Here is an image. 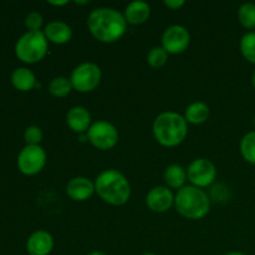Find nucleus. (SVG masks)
<instances>
[{
  "label": "nucleus",
  "mask_w": 255,
  "mask_h": 255,
  "mask_svg": "<svg viewBox=\"0 0 255 255\" xmlns=\"http://www.w3.org/2000/svg\"><path fill=\"white\" fill-rule=\"evenodd\" d=\"M226 255H246V254L242 253V252H231V253H227Z\"/></svg>",
  "instance_id": "c756f323"
},
{
  "label": "nucleus",
  "mask_w": 255,
  "mask_h": 255,
  "mask_svg": "<svg viewBox=\"0 0 255 255\" xmlns=\"http://www.w3.org/2000/svg\"><path fill=\"white\" fill-rule=\"evenodd\" d=\"M163 4L171 10H179L184 6L186 1L184 0H164Z\"/></svg>",
  "instance_id": "bb28decb"
},
{
  "label": "nucleus",
  "mask_w": 255,
  "mask_h": 255,
  "mask_svg": "<svg viewBox=\"0 0 255 255\" xmlns=\"http://www.w3.org/2000/svg\"><path fill=\"white\" fill-rule=\"evenodd\" d=\"M187 176L191 186L202 189L207 188L212 186L217 178L216 164L207 158L193 159L187 168Z\"/></svg>",
  "instance_id": "1a4fd4ad"
},
{
  "label": "nucleus",
  "mask_w": 255,
  "mask_h": 255,
  "mask_svg": "<svg viewBox=\"0 0 255 255\" xmlns=\"http://www.w3.org/2000/svg\"><path fill=\"white\" fill-rule=\"evenodd\" d=\"M238 20L241 25L246 29H255V4L254 2H244L238 10Z\"/></svg>",
  "instance_id": "5701e85b"
},
{
  "label": "nucleus",
  "mask_w": 255,
  "mask_h": 255,
  "mask_svg": "<svg viewBox=\"0 0 255 255\" xmlns=\"http://www.w3.org/2000/svg\"><path fill=\"white\" fill-rule=\"evenodd\" d=\"M96 193L95 182L84 176L70 179L66 184V194L74 202H86Z\"/></svg>",
  "instance_id": "f8f14e48"
},
{
  "label": "nucleus",
  "mask_w": 255,
  "mask_h": 255,
  "mask_svg": "<svg viewBox=\"0 0 255 255\" xmlns=\"http://www.w3.org/2000/svg\"><path fill=\"white\" fill-rule=\"evenodd\" d=\"M87 139L95 148L100 151H110L119 143V129L114 124L105 120L94 122L87 131Z\"/></svg>",
  "instance_id": "0eeeda50"
},
{
  "label": "nucleus",
  "mask_w": 255,
  "mask_h": 255,
  "mask_svg": "<svg viewBox=\"0 0 255 255\" xmlns=\"http://www.w3.org/2000/svg\"><path fill=\"white\" fill-rule=\"evenodd\" d=\"M162 47L168 55H178L186 51L191 44V34L183 25H171L162 34Z\"/></svg>",
  "instance_id": "9d476101"
},
{
  "label": "nucleus",
  "mask_w": 255,
  "mask_h": 255,
  "mask_svg": "<svg viewBox=\"0 0 255 255\" xmlns=\"http://www.w3.org/2000/svg\"><path fill=\"white\" fill-rule=\"evenodd\" d=\"M241 154L248 163L255 166V131L244 134L241 141Z\"/></svg>",
  "instance_id": "412c9836"
},
{
  "label": "nucleus",
  "mask_w": 255,
  "mask_h": 255,
  "mask_svg": "<svg viewBox=\"0 0 255 255\" xmlns=\"http://www.w3.org/2000/svg\"><path fill=\"white\" fill-rule=\"evenodd\" d=\"M209 115H211V110H209L208 105L206 102L196 101L187 106L183 117L187 124L197 126V125H202L208 121Z\"/></svg>",
  "instance_id": "6ab92c4d"
},
{
  "label": "nucleus",
  "mask_w": 255,
  "mask_h": 255,
  "mask_svg": "<svg viewBox=\"0 0 255 255\" xmlns=\"http://www.w3.org/2000/svg\"><path fill=\"white\" fill-rule=\"evenodd\" d=\"M239 49L244 59L255 65V31H249L243 35L239 42Z\"/></svg>",
  "instance_id": "4be33fe9"
},
{
  "label": "nucleus",
  "mask_w": 255,
  "mask_h": 255,
  "mask_svg": "<svg viewBox=\"0 0 255 255\" xmlns=\"http://www.w3.org/2000/svg\"><path fill=\"white\" fill-rule=\"evenodd\" d=\"M72 90L74 89H72L70 77H65V76L54 77L49 84V92L54 97H57V99L66 97Z\"/></svg>",
  "instance_id": "aec40b11"
},
{
  "label": "nucleus",
  "mask_w": 255,
  "mask_h": 255,
  "mask_svg": "<svg viewBox=\"0 0 255 255\" xmlns=\"http://www.w3.org/2000/svg\"><path fill=\"white\" fill-rule=\"evenodd\" d=\"M87 255H107V254H106V253H104V252L95 251V252H91V253H89Z\"/></svg>",
  "instance_id": "c85d7f7f"
},
{
  "label": "nucleus",
  "mask_w": 255,
  "mask_h": 255,
  "mask_svg": "<svg viewBox=\"0 0 255 255\" xmlns=\"http://www.w3.org/2000/svg\"><path fill=\"white\" fill-rule=\"evenodd\" d=\"M96 194L110 206L120 207L131 198V184L120 171L114 168L105 169L95 179Z\"/></svg>",
  "instance_id": "f03ea898"
},
{
  "label": "nucleus",
  "mask_w": 255,
  "mask_h": 255,
  "mask_svg": "<svg viewBox=\"0 0 255 255\" xmlns=\"http://www.w3.org/2000/svg\"><path fill=\"white\" fill-rule=\"evenodd\" d=\"M174 208L183 218L199 221L211 211V199L202 188L184 186L177 191L174 197Z\"/></svg>",
  "instance_id": "20e7f679"
},
{
  "label": "nucleus",
  "mask_w": 255,
  "mask_h": 255,
  "mask_svg": "<svg viewBox=\"0 0 255 255\" xmlns=\"http://www.w3.org/2000/svg\"><path fill=\"white\" fill-rule=\"evenodd\" d=\"M66 125L75 133H87L92 125L91 114L84 106L71 107L66 114Z\"/></svg>",
  "instance_id": "4468645a"
},
{
  "label": "nucleus",
  "mask_w": 255,
  "mask_h": 255,
  "mask_svg": "<svg viewBox=\"0 0 255 255\" xmlns=\"http://www.w3.org/2000/svg\"><path fill=\"white\" fill-rule=\"evenodd\" d=\"M168 61V54L162 46H154L147 54V64L152 69H161Z\"/></svg>",
  "instance_id": "b1692460"
},
{
  "label": "nucleus",
  "mask_w": 255,
  "mask_h": 255,
  "mask_svg": "<svg viewBox=\"0 0 255 255\" xmlns=\"http://www.w3.org/2000/svg\"><path fill=\"white\" fill-rule=\"evenodd\" d=\"M254 126H255V119H254Z\"/></svg>",
  "instance_id": "72a5a7b5"
},
{
  "label": "nucleus",
  "mask_w": 255,
  "mask_h": 255,
  "mask_svg": "<svg viewBox=\"0 0 255 255\" xmlns=\"http://www.w3.org/2000/svg\"><path fill=\"white\" fill-rule=\"evenodd\" d=\"M75 4L76 5H87L89 4V1H87V0L86 1H80V0H76V1H75Z\"/></svg>",
  "instance_id": "7c9ffc66"
},
{
  "label": "nucleus",
  "mask_w": 255,
  "mask_h": 255,
  "mask_svg": "<svg viewBox=\"0 0 255 255\" xmlns=\"http://www.w3.org/2000/svg\"><path fill=\"white\" fill-rule=\"evenodd\" d=\"M42 129L36 125H31V126L26 127L24 131V141L27 146H39L42 141Z\"/></svg>",
  "instance_id": "393cba45"
},
{
  "label": "nucleus",
  "mask_w": 255,
  "mask_h": 255,
  "mask_svg": "<svg viewBox=\"0 0 255 255\" xmlns=\"http://www.w3.org/2000/svg\"><path fill=\"white\" fill-rule=\"evenodd\" d=\"M154 139L161 146L173 148L179 146L188 134V124L182 115L173 111L159 114L152 125Z\"/></svg>",
  "instance_id": "7ed1b4c3"
},
{
  "label": "nucleus",
  "mask_w": 255,
  "mask_h": 255,
  "mask_svg": "<svg viewBox=\"0 0 255 255\" xmlns=\"http://www.w3.org/2000/svg\"><path fill=\"white\" fill-rule=\"evenodd\" d=\"M42 32H44L47 41L52 42L55 45L67 44L72 37L71 26L65 21H61V20L50 21L49 24L45 25Z\"/></svg>",
  "instance_id": "2eb2a0df"
},
{
  "label": "nucleus",
  "mask_w": 255,
  "mask_h": 255,
  "mask_svg": "<svg viewBox=\"0 0 255 255\" xmlns=\"http://www.w3.org/2000/svg\"><path fill=\"white\" fill-rule=\"evenodd\" d=\"M142 255H157V254H154V253H144V254H142Z\"/></svg>",
  "instance_id": "473e14b6"
},
{
  "label": "nucleus",
  "mask_w": 255,
  "mask_h": 255,
  "mask_svg": "<svg viewBox=\"0 0 255 255\" xmlns=\"http://www.w3.org/2000/svg\"><path fill=\"white\" fill-rule=\"evenodd\" d=\"M54 238L44 229L34 232L26 241V252L29 255H50L54 249Z\"/></svg>",
  "instance_id": "ddd939ff"
},
{
  "label": "nucleus",
  "mask_w": 255,
  "mask_h": 255,
  "mask_svg": "<svg viewBox=\"0 0 255 255\" xmlns=\"http://www.w3.org/2000/svg\"><path fill=\"white\" fill-rule=\"evenodd\" d=\"M47 154L41 146H25L17 154L16 164L24 176H36L46 166Z\"/></svg>",
  "instance_id": "6e6552de"
},
{
  "label": "nucleus",
  "mask_w": 255,
  "mask_h": 255,
  "mask_svg": "<svg viewBox=\"0 0 255 255\" xmlns=\"http://www.w3.org/2000/svg\"><path fill=\"white\" fill-rule=\"evenodd\" d=\"M252 82H253V86H254V89H255V71H254V74H253V77H252Z\"/></svg>",
  "instance_id": "2f4dec72"
},
{
  "label": "nucleus",
  "mask_w": 255,
  "mask_h": 255,
  "mask_svg": "<svg viewBox=\"0 0 255 255\" xmlns=\"http://www.w3.org/2000/svg\"><path fill=\"white\" fill-rule=\"evenodd\" d=\"M124 14L114 7H97L87 17L89 31L97 41L112 44L124 37L127 31Z\"/></svg>",
  "instance_id": "f257e3e1"
},
{
  "label": "nucleus",
  "mask_w": 255,
  "mask_h": 255,
  "mask_svg": "<svg viewBox=\"0 0 255 255\" xmlns=\"http://www.w3.org/2000/svg\"><path fill=\"white\" fill-rule=\"evenodd\" d=\"M10 81L14 89H16L20 92H29L37 87L36 76L34 72L27 67H17L11 72Z\"/></svg>",
  "instance_id": "f3484780"
},
{
  "label": "nucleus",
  "mask_w": 255,
  "mask_h": 255,
  "mask_svg": "<svg viewBox=\"0 0 255 255\" xmlns=\"http://www.w3.org/2000/svg\"><path fill=\"white\" fill-rule=\"evenodd\" d=\"M163 179L164 183H166V186L168 187V188L179 191V189L183 188V187L186 186V182L187 179H188L187 169L184 168V167H182L181 164H169V166L164 169Z\"/></svg>",
  "instance_id": "a211bd4d"
},
{
  "label": "nucleus",
  "mask_w": 255,
  "mask_h": 255,
  "mask_svg": "<svg viewBox=\"0 0 255 255\" xmlns=\"http://www.w3.org/2000/svg\"><path fill=\"white\" fill-rule=\"evenodd\" d=\"M124 16L127 24L129 25H142L151 16V6L148 2L142 0H134L129 2L124 11Z\"/></svg>",
  "instance_id": "dca6fc26"
},
{
  "label": "nucleus",
  "mask_w": 255,
  "mask_h": 255,
  "mask_svg": "<svg viewBox=\"0 0 255 255\" xmlns=\"http://www.w3.org/2000/svg\"><path fill=\"white\" fill-rule=\"evenodd\" d=\"M101 80L102 71L95 62H82L77 65L70 75L72 89L80 94H87L96 90Z\"/></svg>",
  "instance_id": "423d86ee"
},
{
  "label": "nucleus",
  "mask_w": 255,
  "mask_h": 255,
  "mask_svg": "<svg viewBox=\"0 0 255 255\" xmlns=\"http://www.w3.org/2000/svg\"><path fill=\"white\" fill-rule=\"evenodd\" d=\"M24 22L27 31H41L44 19H42V15L40 12L31 11L26 15Z\"/></svg>",
  "instance_id": "a878e982"
},
{
  "label": "nucleus",
  "mask_w": 255,
  "mask_h": 255,
  "mask_svg": "<svg viewBox=\"0 0 255 255\" xmlns=\"http://www.w3.org/2000/svg\"><path fill=\"white\" fill-rule=\"evenodd\" d=\"M174 197L167 186L153 187L146 196V206L154 213H164L174 206Z\"/></svg>",
  "instance_id": "9b49d317"
},
{
  "label": "nucleus",
  "mask_w": 255,
  "mask_h": 255,
  "mask_svg": "<svg viewBox=\"0 0 255 255\" xmlns=\"http://www.w3.org/2000/svg\"><path fill=\"white\" fill-rule=\"evenodd\" d=\"M69 0H59V1H55V0H47V4L52 5V6H65V5L69 4Z\"/></svg>",
  "instance_id": "cd10ccee"
},
{
  "label": "nucleus",
  "mask_w": 255,
  "mask_h": 255,
  "mask_svg": "<svg viewBox=\"0 0 255 255\" xmlns=\"http://www.w3.org/2000/svg\"><path fill=\"white\" fill-rule=\"evenodd\" d=\"M14 51L24 64H37L47 55L49 41L42 31H26L17 39Z\"/></svg>",
  "instance_id": "39448f33"
}]
</instances>
